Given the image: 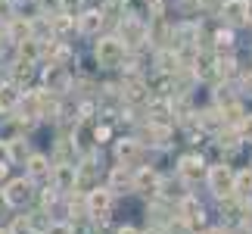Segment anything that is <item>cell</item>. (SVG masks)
Listing matches in <instances>:
<instances>
[{
  "label": "cell",
  "instance_id": "1",
  "mask_svg": "<svg viewBox=\"0 0 252 234\" xmlns=\"http://www.w3.org/2000/svg\"><path fill=\"white\" fill-rule=\"evenodd\" d=\"M209 188L215 191L218 197H221V194H230V191H234V172H230L224 162L212 165V169H209Z\"/></svg>",
  "mask_w": 252,
  "mask_h": 234
},
{
  "label": "cell",
  "instance_id": "2",
  "mask_svg": "<svg viewBox=\"0 0 252 234\" xmlns=\"http://www.w3.org/2000/svg\"><path fill=\"white\" fill-rule=\"evenodd\" d=\"M109 206H112V194H109V188H106V191L94 188L91 197H87V212H91L94 219H106V216H109Z\"/></svg>",
  "mask_w": 252,
  "mask_h": 234
},
{
  "label": "cell",
  "instance_id": "3",
  "mask_svg": "<svg viewBox=\"0 0 252 234\" xmlns=\"http://www.w3.org/2000/svg\"><path fill=\"white\" fill-rule=\"evenodd\" d=\"M28 197H32V181H25V178L9 181L6 191H3V200L9 206H22V203H28Z\"/></svg>",
  "mask_w": 252,
  "mask_h": 234
},
{
  "label": "cell",
  "instance_id": "4",
  "mask_svg": "<svg viewBox=\"0 0 252 234\" xmlns=\"http://www.w3.org/2000/svg\"><path fill=\"white\" fill-rule=\"evenodd\" d=\"M96 56H100L106 66H119L125 60V47H122V41H115V38H106V41L96 44Z\"/></svg>",
  "mask_w": 252,
  "mask_h": 234
},
{
  "label": "cell",
  "instance_id": "5",
  "mask_svg": "<svg viewBox=\"0 0 252 234\" xmlns=\"http://www.w3.org/2000/svg\"><path fill=\"white\" fill-rule=\"evenodd\" d=\"M115 156H119L125 165H131V162L140 156V144L134 141V138H122V141H119V147H115Z\"/></svg>",
  "mask_w": 252,
  "mask_h": 234
},
{
  "label": "cell",
  "instance_id": "6",
  "mask_svg": "<svg viewBox=\"0 0 252 234\" xmlns=\"http://www.w3.org/2000/svg\"><path fill=\"white\" fill-rule=\"evenodd\" d=\"M56 191H72L75 188V165L69 162H63V165H56Z\"/></svg>",
  "mask_w": 252,
  "mask_h": 234
},
{
  "label": "cell",
  "instance_id": "7",
  "mask_svg": "<svg viewBox=\"0 0 252 234\" xmlns=\"http://www.w3.org/2000/svg\"><path fill=\"white\" fill-rule=\"evenodd\" d=\"M122 188H134V178L125 165H115L112 175H109V191H122Z\"/></svg>",
  "mask_w": 252,
  "mask_h": 234
},
{
  "label": "cell",
  "instance_id": "8",
  "mask_svg": "<svg viewBox=\"0 0 252 234\" xmlns=\"http://www.w3.org/2000/svg\"><path fill=\"white\" fill-rule=\"evenodd\" d=\"M181 175L187 181L202 178V159H196V156H184V159H181Z\"/></svg>",
  "mask_w": 252,
  "mask_h": 234
},
{
  "label": "cell",
  "instance_id": "9",
  "mask_svg": "<svg viewBox=\"0 0 252 234\" xmlns=\"http://www.w3.org/2000/svg\"><path fill=\"white\" fill-rule=\"evenodd\" d=\"M243 13H246V3L243 0H227L224 3V16H227V22H243Z\"/></svg>",
  "mask_w": 252,
  "mask_h": 234
},
{
  "label": "cell",
  "instance_id": "10",
  "mask_svg": "<svg viewBox=\"0 0 252 234\" xmlns=\"http://www.w3.org/2000/svg\"><path fill=\"white\" fill-rule=\"evenodd\" d=\"M28 175H32V178H47V175H50V165H47L44 156H32V159H28Z\"/></svg>",
  "mask_w": 252,
  "mask_h": 234
},
{
  "label": "cell",
  "instance_id": "11",
  "mask_svg": "<svg viewBox=\"0 0 252 234\" xmlns=\"http://www.w3.org/2000/svg\"><path fill=\"white\" fill-rule=\"evenodd\" d=\"M156 184H159L156 181V172H150V169H143L137 178H134V188H137V191H150L153 194V191H156Z\"/></svg>",
  "mask_w": 252,
  "mask_h": 234
},
{
  "label": "cell",
  "instance_id": "12",
  "mask_svg": "<svg viewBox=\"0 0 252 234\" xmlns=\"http://www.w3.org/2000/svg\"><path fill=\"white\" fill-rule=\"evenodd\" d=\"M234 191L240 194V197H249V194H252V172L249 169L234 175Z\"/></svg>",
  "mask_w": 252,
  "mask_h": 234
},
{
  "label": "cell",
  "instance_id": "13",
  "mask_svg": "<svg viewBox=\"0 0 252 234\" xmlns=\"http://www.w3.org/2000/svg\"><path fill=\"white\" fill-rule=\"evenodd\" d=\"M100 22H103V13L91 9V13H84V16H81V32H84V35H94L96 28H100Z\"/></svg>",
  "mask_w": 252,
  "mask_h": 234
},
{
  "label": "cell",
  "instance_id": "14",
  "mask_svg": "<svg viewBox=\"0 0 252 234\" xmlns=\"http://www.w3.org/2000/svg\"><path fill=\"white\" fill-rule=\"evenodd\" d=\"M22 156H28V144L22 141V138H16V141H9V159L13 162H19Z\"/></svg>",
  "mask_w": 252,
  "mask_h": 234
},
{
  "label": "cell",
  "instance_id": "15",
  "mask_svg": "<svg viewBox=\"0 0 252 234\" xmlns=\"http://www.w3.org/2000/svg\"><path fill=\"white\" fill-rule=\"evenodd\" d=\"M16 100V87H3V94H0V106H9Z\"/></svg>",
  "mask_w": 252,
  "mask_h": 234
},
{
  "label": "cell",
  "instance_id": "16",
  "mask_svg": "<svg viewBox=\"0 0 252 234\" xmlns=\"http://www.w3.org/2000/svg\"><path fill=\"white\" fill-rule=\"evenodd\" d=\"M47 234H75L69 225H63V222H56V225H47Z\"/></svg>",
  "mask_w": 252,
  "mask_h": 234
},
{
  "label": "cell",
  "instance_id": "17",
  "mask_svg": "<svg viewBox=\"0 0 252 234\" xmlns=\"http://www.w3.org/2000/svg\"><path fill=\"white\" fill-rule=\"evenodd\" d=\"M240 134H243V138H249V141H252V116H246V119L240 122Z\"/></svg>",
  "mask_w": 252,
  "mask_h": 234
},
{
  "label": "cell",
  "instance_id": "18",
  "mask_svg": "<svg viewBox=\"0 0 252 234\" xmlns=\"http://www.w3.org/2000/svg\"><path fill=\"white\" fill-rule=\"evenodd\" d=\"M246 94H252V78H246Z\"/></svg>",
  "mask_w": 252,
  "mask_h": 234
},
{
  "label": "cell",
  "instance_id": "19",
  "mask_svg": "<svg viewBox=\"0 0 252 234\" xmlns=\"http://www.w3.org/2000/svg\"><path fill=\"white\" fill-rule=\"evenodd\" d=\"M119 234H137V231H134V228H122Z\"/></svg>",
  "mask_w": 252,
  "mask_h": 234
},
{
  "label": "cell",
  "instance_id": "20",
  "mask_svg": "<svg viewBox=\"0 0 252 234\" xmlns=\"http://www.w3.org/2000/svg\"><path fill=\"white\" fill-rule=\"evenodd\" d=\"M0 234H13V231H9V228H3V231H0Z\"/></svg>",
  "mask_w": 252,
  "mask_h": 234
},
{
  "label": "cell",
  "instance_id": "21",
  "mask_svg": "<svg viewBox=\"0 0 252 234\" xmlns=\"http://www.w3.org/2000/svg\"><path fill=\"white\" fill-rule=\"evenodd\" d=\"M153 234H162V231H153Z\"/></svg>",
  "mask_w": 252,
  "mask_h": 234
}]
</instances>
